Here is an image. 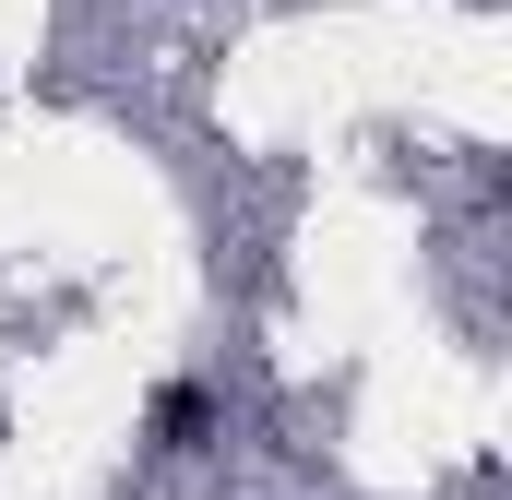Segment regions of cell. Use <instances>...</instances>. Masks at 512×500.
<instances>
[{"label":"cell","mask_w":512,"mask_h":500,"mask_svg":"<svg viewBox=\"0 0 512 500\" xmlns=\"http://www.w3.org/2000/svg\"><path fill=\"white\" fill-rule=\"evenodd\" d=\"M203 441H215V393L203 381H167L155 393V453H203Z\"/></svg>","instance_id":"obj_1"}]
</instances>
